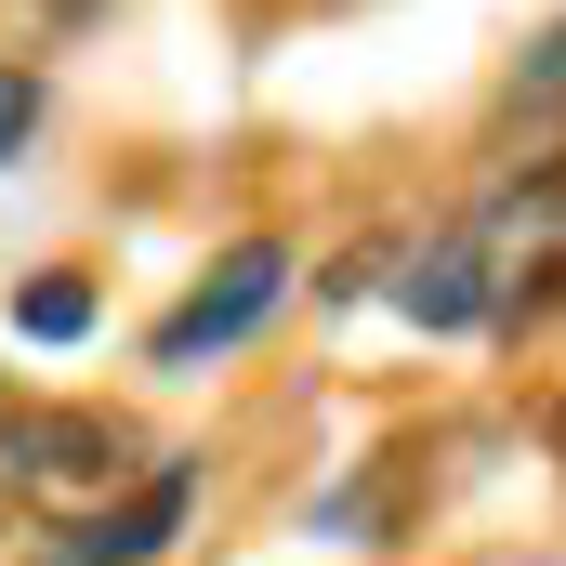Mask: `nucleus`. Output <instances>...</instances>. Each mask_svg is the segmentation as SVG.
Returning <instances> with one entry per match:
<instances>
[{
  "label": "nucleus",
  "instance_id": "f257e3e1",
  "mask_svg": "<svg viewBox=\"0 0 566 566\" xmlns=\"http://www.w3.org/2000/svg\"><path fill=\"white\" fill-rule=\"evenodd\" d=\"M461 238H474V264H488V303H501V316H541V303L566 290V158H527V171H514Z\"/></svg>",
  "mask_w": 566,
  "mask_h": 566
},
{
  "label": "nucleus",
  "instance_id": "f03ea898",
  "mask_svg": "<svg viewBox=\"0 0 566 566\" xmlns=\"http://www.w3.org/2000/svg\"><path fill=\"white\" fill-rule=\"evenodd\" d=\"M277 303H290V251H277V238H251V251H224L211 277H198L185 303H171V316H158V329H145V356H158V369H198V356L251 343Z\"/></svg>",
  "mask_w": 566,
  "mask_h": 566
},
{
  "label": "nucleus",
  "instance_id": "7ed1b4c3",
  "mask_svg": "<svg viewBox=\"0 0 566 566\" xmlns=\"http://www.w3.org/2000/svg\"><path fill=\"white\" fill-rule=\"evenodd\" d=\"M0 474H13V488L93 501V488L133 474V434L106 422V409H27V396H0Z\"/></svg>",
  "mask_w": 566,
  "mask_h": 566
},
{
  "label": "nucleus",
  "instance_id": "20e7f679",
  "mask_svg": "<svg viewBox=\"0 0 566 566\" xmlns=\"http://www.w3.org/2000/svg\"><path fill=\"white\" fill-rule=\"evenodd\" d=\"M185 501H198V461H145V488L119 501V514H93V527H66L80 554H106V566H145L171 527H185Z\"/></svg>",
  "mask_w": 566,
  "mask_h": 566
},
{
  "label": "nucleus",
  "instance_id": "39448f33",
  "mask_svg": "<svg viewBox=\"0 0 566 566\" xmlns=\"http://www.w3.org/2000/svg\"><path fill=\"white\" fill-rule=\"evenodd\" d=\"M396 303H409L422 329H488V316H501V303H488V264H474V238H434L422 264L396 277Z\"/></svg>",
  "mask_w": 566,
  "mask_h": 566
},
{
  "label": "nucleus",
  "instance_id": "423d86ee",
  "mask_svg": "<svg viewBox=\"0 0 566 566\" xmlns=\"http://www.w3.org/2000/svg\"><path fill=\"white\" fill-rule=\"evenodd\" d=\"M13 329H27V343H80V329H93V277H27L13 290Z\"/></svg>",
  "mask_w": 566,
  "mask_h": 566
},
{
  "label": "nucleus",
  "instance_id": "0eeeda50",
  "mask_svg": "<svg viewBox=\"0 0 566 566\" xmlns=\"http://www.w3.org/2000/svg\"><path fill=\"white\" fill-rule=\"evenodd\" d=\"M27 119H40V80H27V66H13V53H0V158H13V145H27Z\"/></svg>",
  "mask_w": 566,
  "mask_h": 566
},
{
  "label": "nucleus",
  "instance_id": "6e6552de",
  "mask_svg": "<svg viewBox=\"0 0 566 566\" xmlns=\"http://www.w3.org/2000/svg\"><path fill=\"white\" fill-rule=\"evenodd\" d=\"M541 80H566V27H554V40H541Z\"/></svg>",
  "mask_w": 566,
  "mask_h": 566
},
{
  "label": "nucleus",
  "instance_id": "1a4fd4ad",
  "mask_svg": "<svg viewBox=\"0 0 566 566\" xmlns=\"http://www.w3.org/2000/svg\"><path fill=\"white\" fill-rule=\"evenodd\" d=\"M53 566H106V554H80V541H53Z\"/></svg>",
  "mask_w": 566,
  "mask_h": 566
}]
</instances>
